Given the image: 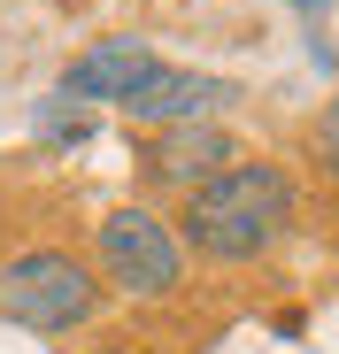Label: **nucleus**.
Returning <instances> with one entry per match:
<instances>
[{
  "label": "nucleus",
  "mask_w": 339,
  "mask_h": 354,
  "mask_svg": "<svg viewBox=\"0 0 339 354\" xmlns=\"http://www.w3.org/2000/svg\"><path fill=\"white\" fill-rule=\"evenodd\" d=\"M293 223H301V185L286 162H223L178 201V247L239 270V262L277 254Z\"/></svg>",
  "instance_id": "f257e3e1"
},
{
  "label": "nucleus",
  "mask_w": 339,
  "mask_h": 354,
  "mask_svg": "<svg viewBox=\"0 0 339 354\" xmlns=\"http://www.w3.org/2000/svg\"><path fill=\"white\" fill-rule=\"evenodd\" d=\"M100 292H108L100 270L77 262L70 247H31V254H16L8 270H0V316L54 339V331L93 324L100 316Z\"/></svg>",
  "instance_id": "f03ea898"
},
{
  "label": "nucleus",
  "mask_w": 339,
  "mask_h": 354,
  "mask_svg": "<svg viewBox=\"0 0 339 354\" xmlns=\"http://www.w3.org/2000/svg\"><path fill=\"white\" fill-rule=\"evenodd\" d=\"M100 285H116L124 301L162 308L185 292V247L154 208H116L100 216Z\"/></svg>",
  "instance_id": "7ed1b4c3"
},
{
  "label": "nucleus",
  "mask_w": 339,
  "mask_h": 354,
  "mask_svg": "<svg viewBox=\"0 0 339 354\" xmlns=\"http://www.w3.org/2000/svg\"><path fill=\"white\" fill-rule=\"evenodd\" d=\"M223 162H239V139L232 131H216V124H162L139 139V177L154 193H193L201 177H216Z\"/></svg>",
  "instance_id": "20e7f679"
},
{
  "label": "nucleus",
  "mask_w": 339,
  "mask_h": 354,
  "mask_svg": "<svg viewBox=\"0 0 339 354\" xmlns=\"http://www.w3.org/2000/svg\"><path fill=\"white\" fill-rule=\"evenodd\" d=\"M239 100V85L232 77H208V70H170V62H154L116 108L131 115V124H147V131H162V124H208L216 108H232Z\"/></svg>",
  "instance_id": "39448f33"
},
{
  "label": "nucleus",
  "mask_w": 339,
  "mask_h": 354,
  "mask_svg": "<svg viewBox=\"0 0 339 354\" xmlns=\"http://www.w3.org/2000/svg\"><path fill=\"white\" fill-rule=\"evenodd\" d=\"M154 62H162V54L139 46V39H100V46H85L77 62L62 70V93H70V100H124Z\"/></svg>",
  "instance_id": "423d86ee"
},
{
  "label": "nucleus",
  "mask_w": 339,
  "mask_h": 354,
  "mask_svg": "<svg viewBox=\"0 0 339 354\" xmlns=\"http://www.w3.org/2000/svg\"><path fill=\"white\" fill-rule=\"evenodd\" d=\"M39 139H46V147H85V139H93V108L70 100V93H54V100L39 108Z\"/></svg>",
  "instance_id": "0eeeda50"
},
{
  "label": "nucleus",
  "mask_w": 339,
  "mask_h": 354,
  "mask_svg": "<svg viewBox=\"0 0 339 354\" xmlns=\"http://www.w3.org/2000/svg\"><path fill=\"white\" fill-rule=\"evenodd\" d=\"M316 162L339 177V100H324V115H316Z\"/></svg>",
  "instance_id": "6e6552de"
},
{
  "label": "nucleus",
  "mask_w": 339,
  "mask_h": 354,
  "mask_svg": "<svg viewBox=\"0 0 339 354\" xmlns=\"http://www.w3.org/2000/svg\"><path fill=\"white\" fill-rule=\"evenodd\" d=\"M331 8V0H293V16H324Z\"/></svg>",
  "instance_id": "1a4fd4ad"
},
{
  "label": "nucleus",
  "mask_w": 339,
  "mask_h": 354,
  "mask_svg": "<svg viewBox=\"0 0 339 354\" xmlns=\"http://www.w3.org/2000/svg\"><path fill=\"white\" fill-rule=\"evenodd\" d=\"M93 354H139V346H93Z\"/></svg>",
  "instance_id": "9d476101"
}]
</instances>
